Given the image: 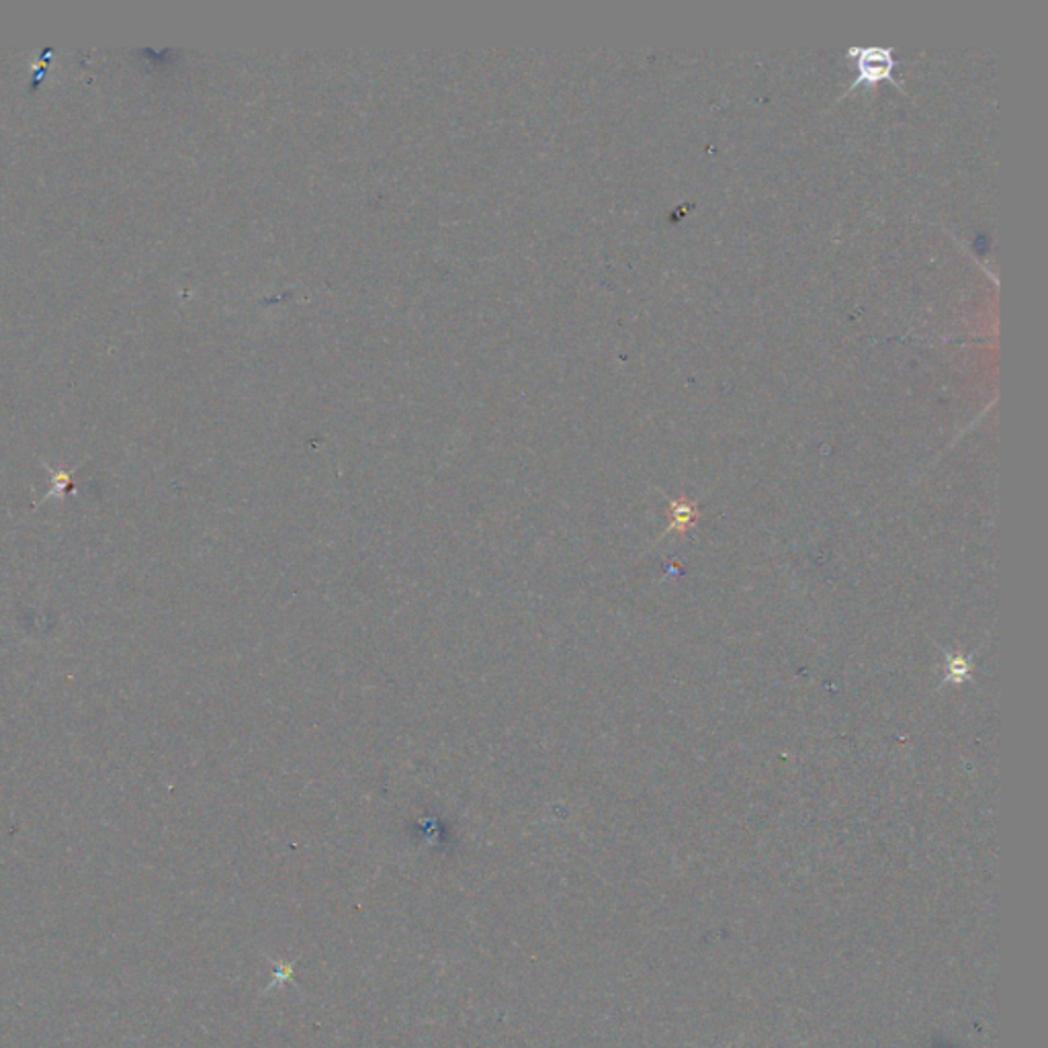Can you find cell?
Segmentation results:
<instances>
[{
    "label": "cell",
    "mask_w": 1048,
    "mask_h": 1048,
    "mask_svg": "<svg viewBox=\"0 0 1048 1048\" xmlns=\"http://www.w3.org/2000/svg\"><path fill=\"white\" fill-rule=\"evenodd\" d=\"M848 58H854L856 64H858V76L856 81L850 86L856 88L860 84H868V86H877L879 83H893L895 86H901V84L893 79V68H895V60H893V50L891 48H850Z\"/></svg>",
    "instance_id": "6da1fadb"
}]
</instances>
